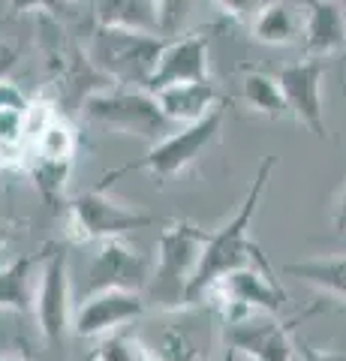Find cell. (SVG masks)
I'll use <instances>...</instances> for the list:
<instances>
[{
	"label": "cell",
	"instance_id": "4",
	"mask_svg": "<svg viewBox=\"0 0 346 361\" xmlns=\"http://www.w3.org/2000/svg\"><path fill=\"white\" fill-rule=\"evenodd\" d=\"M82 115L87 123H94V127L106 133L136 135V139H148V142H160L175 127L163 115L157 97L148 87H127V85L94 87L82 99Z\"/></svg>",
	"mask_w": 346,
	"mask_h": 361
},
{
	"label": "cell",
	"instance_id": "12",
	"mask_svg": "<svg viewBox=\"0 0 346 361\" xmlns=\"http://www.w3.org/2000/svg\"><path fill=\"white\" fill-rule=\"evenodd\" d=\"M223 325H226L223 341H226L229 355L241 353L253 361H292L298 353L289 331L268 313H247Z\"/></svg>",
	"mask_w": 346,
	"mask_h": 361
},
{
	"label": "cell",
	"instance_id": "9",
	"mask_svg": "<svg viewBox=\"0 0 346 361\" xmlns=\"http://www.w3.org/2000/svg\"><path fill=\"white\" fill-rule=\"evenodd\" d=\"M97 253L87 265V280H85V295L99 289H136L142 292L151 280V262L148 256L139 253L136 247L124 241V235L118 238L97 241Z\"/></svg>",
	"mask_w": 346,
	"mask_h": 361
},
{
	"label": "cell",
	"instance_id": "18",
	"mask_svg": "<svg viewBox=\"0 0 346 361\" xmlns=\"http://www.w3.org/2000/svg\"><path fill=\"white\" fill-rule=\"evenodd\" d=\"M42 256H18L9 265L0 268V310L9 313H33V295H37Z\"/></svg>",
	"mask_w": 346,
	"mask_h": 361
},
{
	"label": "cell",
	"instance_id": "2",
	"mask_svg": "<svg viewBox=\"0 0 346 361\" xmlns=\"http://www.w3.org/2000/svg\"><path fill=\"white\" fill-rule=\"evenodd\" d=\"M205 229H199L190 220H175L160 232L157 256H154L151 280H148V298L157 310L175 313L187 307V289L193 283V274L202 262V250L208 244Z\"/></svg>",
	"mask_w": 346,
	"mask_h": 361
},
{
	"label": "cell",
	"instance_id": "28",
	"mask_svg": "<svg viewBox=\"0 0 346 361\" xmlns=\"http://www.w3.org/2000/svg\"><path fill=\"white\" fill-rule=\"evenodd\" d=\"M262 0H214V6L220 9L223 16L244 21V18H253V13L259 9Z\"/></svg>",
	"mask_w": 346,
	"mask_h": 361
},
{
	"label": "cell",
	"instance_id": "32",
	"mask_svg": "<svg viewBox=\"0 0 346 361\" xmlns=\"http://www.w3.org/2000/svg\"><path fill=\"white\" fill-rule=\"evenodd\" d=\"M334 229H338L340 235H346V193L340 196L338 208H334Z\"/></svg>",
	"mask_w": 346,
	"mask_h": 361
},
{
	"label": "cell",
	"instance_id": "30",
	"mask_svg": "<svg viewBox=\"0 0 346 361\" xmlns=\"http://www.w3.org/2000/svg\"><path fill=\"white\" fill-rule=\"evenodd\" d=\"M298 361H346L343 353H334V349H316V346H298Z\"/></svg>",
	"mask_w": 346,
	"mask_h": 361
},
{
	"label": "cell",
	"instance_id": "20",
	"mask_svg": "<svg viewBox=\"0 0 346 361\" xmlns=\"http://www.w3.org/2000/svg\"><path fill=\"white\" fill-rule=\"evenodd\" d=\"M241 97L256 115L262 118H271V121H280L283 115H289V106H286V97H283V87L274 75L268 73H244L241 78Z\"/></svg>",
	"mask_w": 346,
	"mask_h": 361
},
{
	"label": "cell",
	"instance_id": "26",
	"mask_svg": "<svg viewBox=\"0 0 346 361\" xmlns=\"http://www.w3.org/2000/svg\"><path fill=\"white\" fill-rule=\"evenodd\" d=\"M91 361H144V353L136 341V334H103L99 337V343L94 346L91 353Z\"/></svg>",
	"mask_w": 346,
	"mask_h": 361
},
{
	"label": "cell",
	"instance_id": "24",
	"mask_svg": "<svg viewBox=\"0 0 346 361\" xmlns=\"http://www.w3.org/2000/svg\"><path fill=\"white\" fill-rule=\"evenodd\" d=\"M27 163L25 109H0V166Z\"/></svg>",
	"mask_w": 346,
	"mask_h": 361
},
{
	"label": "cell",
	"instance_id": "1",
	"mask_svg": "<svg viewBox=\"0 0 346 361\" xmlns=\"http://www.w3.org/2000/svg\"><path fill=\"white\" fill-rule=\"evenodd\" d=\"M274 166H277V157H265L256 169V175L247 187V196L241 199V205L235 211L226 226H220L217 232L208 235V244L202 250V262H199L196 274H193V283L187 289V307L193 304H202L208 289L214 280H220L223 274L229 271H238V268H262V271H271L268 265L265 253L259 250V244L250 238V229H253V217L259 211V202L268 190V180L274 175Z\"/></svg>",
	"mask_w": 346,
	"mask_h": 361
},
{
	"label": "cell",
	"instance_id": "23",
	"mask_svg": "<svg viewBox=\"0 0 346 361\" xmlns=\"http://www.w3.org/2000/svg\"><path fill=\"white\" fill-rule=\"evenodd\" d=\"M97 21L99 25H124V27L157 30L151 0H97Z\"/></svg>",
	"mask_w": 346,
	"mask_h": 361
},
{
	"label": "cell",
	"instance_id": "25",
	"mask_svg": "<svg viewBox=\"0 0 346 361\" xmlns=\"http://www.w3.org/2000/svg\"><path fill=\"white\" fill-rule=\"evenodd\" d=\"M151 4H154V25H157V33L163 39H172L178 33H184L196 0H151Z\"/></svg>",
	"mask_w": 346,
	"mask_h": 361
},
{
	"label": "cell",
	"instance_id": "31",
	"mask_svg": "<svg viewBox=\"0 0 346 361\" xmlns=\"http://www.w3.org/2000/svg\"><path fill=\"white\" fill-rule=\"evenodd\" d=\"M16 63H18V49L13 42L0 39V78H6L9 73H13Z\"/></svg>",
	"mask_w": 346,
	"mask_h": 361
},
{
	"label": "cell",
	"instance_id": "15",
	"mask_svg": "<svg viewBox=\"0 0 346 361\" xmlns=\"http://www.w3.org/2000/svg\"><path fill=\"white\" fill-rule=\"evenodd\" d=\"M304 4V54L328 58L346 49V6L343 0H301Z\"/></svg>",
	"mask_w": 346,
	"mask_h": 361
},
{
	"label": "cell",
	"instance_id": "10",
	"mask_svg": "<svg viewBox=\"0 0 346 361\" xmlns=\"http://www.w3.org/2000/svg\"><path fill=\"white\" fill-rule=\"evenodd\" d=\"M322 78H326V58H304L280 70L277 82L283 87L289 115L301 127H307L316 139L328 135L326 103H322Z\"/></svg>",
	"mask_w": 346,
	"mask_h": 361
},
{
	"label": "cell",
	"instance_id": "27",
	"mask_svg": "<svg viewBox=\"0 0 346 361\" xmlns=\"http://www.w3.org/2000/svg\"><path fill=\"white\" fill-rule=\"evenodd\" d=\"M6 6H9V16L39 13V16L63 18L73 13V0H6Z\"/></svg>",
	"mask_w": 346,
	"mask_h": 361
},
{
	"label": "cell",
	"instance_id": "5",
	"mask_svg": "<svg viewBox=\"0 0 346 361\" xmlns=\"http://www.w3.org/2000/svg\"><path fill=\"white\" fill-rule=\"evenodd\" d=\"M223 118H226V109H223V103H220L217 109H211L205 118H199L193 123H184V127H175L169 135H163L160 142H154L151 151L144 154L139 163H127V166L115 169V172L103 175L99 187L106 190L115 178L130 175V172H148L154 180H169L175 175H181L184 169L193 166L199 157L220 139Z\"/></svg>",
	"mask_w": 346,
	"mask_h": 361
},
{
	"label": "cell",
	"instance_id": "6",
	"mask_svg": "<svg viewBox=\"0 0 346 361\" xmlns=\"http://www.w3.org/2000/svg\"><path fill=\"white\" fill-rule=\"evenodd\" d=\"M157 217L144 214L139 208H127L106 196L103 187L87 190L66 202V235L75 244H91V241H106V238H118L132 229H144L154 226Z\"/></svg>",
	"mask_w": 346,
	"mask_h": 361
},
{
	"label": "cell",
	"instance_id": "14",
	"mask_svg": "<svg viewBox=\"0 0 346 361\" xmlns=\"http://www.w3.org/2000/svg\"><path fill=\"white\" fill-rule=\"evenodd\" d=\"M144 361H208V337L190 322H151L136 334Z\"/></svg>",
	"mask_w": 346,
	"mask_h": 361
},
{
	"label": "cell",
	"instance_id": "19",
	"mask_svg": "<svg viewBox=\"0 0 346 361\" xmlns=\"http://www.w3.org/2000/svg\"><path fill=\"white\" fill-rule=\"evenodd\" d=\"M286 274H292L304 283L316 286L326 295H334L346 301V256H316V259H301V262H289Z\"/></svg>",
	"mask_w": 346,
	"mask_h": 361
},
{
	"label": "cell",
	"instance_id": "22",
	"mask_svg": "<svg viewBox=\"0 0 346 361\" xmlns=\"http://www.w3.org/2000/svg\"><path fill=\"white\" fill-rule=\"evenodd\" d=\"M75 151H79V135H75V130L66 123L63 115H58L46 130H42L37 139L30 142V151L27 157H42V160H70Z\"/></svg>",
	"mask_w": 346,
	"mask_h": 361
},
{
	"label": "cell",
	"instance_id": "17",
	"mask_svg": "<svg viewBox=\"0 0 346 361\" xmlns=\"http://www.w3.org/2000/svg\"><path fill=\"white\" fill-rule=\"evenodd\" d=\"M304 30V9L295 0H262L250 18V33L262 45H292Z\"/></svg>",
	"mask_w": 346,
	"mask_h": 361
},
{
	"label": "cell",
	"instance_id": "33",
	"mask_svg": "<svg viewBox=\"0 0 346 361\" xmlns=\"http://www.w3.org/2000/svg\"><path fill=\"white\" fill-rule=\"evenodd\" d=\"M9 241H13V226L0 220V250H4V247H6Z\"/></svg>",
	"mask_w": 346,
	"mask_h": 361
},
{
	"label": "cell",
	"instance_id": "13",
	"mask_svg": "<svg viewBox=\"0 0 346 361\" xmlns=\"http://www.w3.org/2000/svg\"><path fill=\"white\" fill-rule=\"evenodd\" d=\"M208 78V30H190L163 42L148 90H160L178 82H205Z\"/></svg>",
	"mask_w": 346,
	"mask_h": 361
},
{
	"label": "cell",
	"instance_id": "11",
	"mask_svg": "<svg viewBox=\"0 0 346 361\" xmlns=\"http://www.w3.org/2000/svg\"><path fill=\"white\" fill-rule=\"evenodd\" d=\"M148 310L142 292L136 289H99L85 295L73 313V331L79 337H103L118 331L121 325L136 322Z\"/></svg>",
	"mask_w": 346,
	"mask_h": 361
},
{
	"label": "cell",
	"instance_id": "3",
	"mask_svg": "<svg viewBox=\"0 0 346 361\" xmlns=\"http://www.w3.org/2000/svg\"><path fill=\"white\" fill-rule=\"evenodd\" d=\"M163 37L157 30L124 27V25H99L87 39V63L111 85L148 87L154 66L163 51Z\"/></svg>",
	"mask_w": 346,
	"mask_h": 361
},
{
	"label": "cell",
	"instance_id": "7",
	"mask_svg": "<svg viewBox=\"0 0 346 361\" xmlns=\"http://www.w3.org/2000/svg\"><path fill=\"white\" fill-rule=\"evenodd\" d=\"M46 256H42V271L37 295H33V316L42 337L51 346H61L66 334L73 331V286H70V262H66V250L61 244L49 241Z\"/></svg>",
	"mask_w": 346,
	"mask_h": 361
},
{
	"label": "cell",
	"instance_id": "21",
	"mask_svg": "<svg viewBox=\"0 0 346 361\" xmlns=\"http://www.w3.org/2000/svg\"><path fill=\"white\" fill-rule=\"evenodd\" d=\"M27 172L33 178V187L39 190V196L49 202L51 208H63L66 202V180H70L73 163L70 160H42V157H27Z\"/></svg>",
	"mask_w": 346,
	"mask_h": 361
},
{
	"label": "cell",
	"instance_id": "16",
	"mask_svg": "<svg viewBox=\"0 0 346 361\" xmlns=\"http://www.w3.org/2000/svg\"><path fill=\"white\" fill-rule=\"evenodd\" d=\"M157 97V103L163 109V115L169 118L175 127L193 123L199 118H205L211 109L220 106V90L211 85V78L205 82H178V85H166L160 90H151Z\"/></svg>",
	"mask_w": 346,
	"mask_h": 361
},
{
	"label": "cell",
	"instance_id": "34",
	"mask_svg": "<svg viewBox=\"0 0 346 361\" xmlns=\"http://www.w3.org/2000/svg\"><path fill=\"white\" fill-rule=\"evenodd\" d=\"M0 361H25V358H18V355H0Z\"/></svg>",
	"mask_w": 346,
	"mask_h": 361
},
{
	"label": "cell",
	"instance_id": "29",
	"mask_svg": "<svg viewBox=\"0 0 346 361\" xmlns=\"http://www.w3.org/2000/svg\"><path fill=\"white\" fill-rule=\"evenodd\" d=\"M0 109H27V97L6 78H0Z\"/></svg>",
	"mask_w": 346,
	"mask_h": 361
},
{
	"label": "cell",
	"instance_id": "8",
	"mask_svg": "<svg viewBox=\"0 0 346 361\" xmlns=\"http://www.w3.org/2000/svg\"><path fill=\"white\" fill-rule=\"evenodd\" d=\"M205 298H214L223 322H229L247 313H277L286 301V292L271 280V271L238 268L214 280Z\"/></svg>",
	"mask_w": 346,
	"mask_h": 361
}]
</instances>
